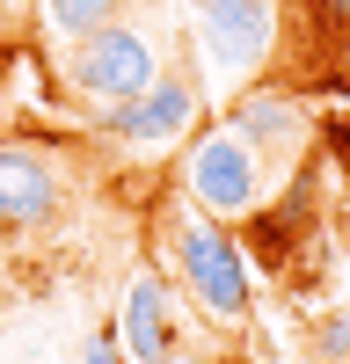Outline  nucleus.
Returning <instances> with one entry per match:
<instances>
[{
  "mask_svg": "<svg viewBox=\"0 0 350 364\" xmlns=\"http://www.w3.org/2000/svg\"><path fill=\"white\" fill-rule=\"evenodd\" d=\"M161 255H168L183 299H190L204 321L248 328V314H255V269H248V248L233 240L226 219L197 211L190 197L168 204V211H161Z\"/></svg>",
  "mask_w": 350,
  "mask_h": 364,
  "instance_id": "1",
  "label": "nucleus"
},
{
  "mask_svg": "<svg viewBox=\"0 0 350 364\" xmlns=\"http://www.w3.org/2000/svg\"><path fill=\"white\" fill-rule=\"evenodd\" d=\"M161 37L146 22L132 15H117L110 29H95V37H73L66 58H58V80H66V95L88 102V109H110V102H124L139 95L146 80H161Z\"/></svg>",
  "mask_w": 350,
  "mask_h": 364,
  "instance_id": "2",
  "label": "nucleus"
},
{
  "mask_svg": "<svg viewBox=\"0 0 350 364\" xmlns=\"http://www.w3.org/2000/svg\"><path fill=\"white\" fill-rule=\"evenodd\" d=\"M270 161L255 154V146L233 132V124H204L190 132V154H183V197L197 211H212V219H248L270 190Z\"/></svg>",
  "mask_w": 350,
  "mask_h": 364,
  "instance_id": "3",
  "label": "nucleus"
},
{
  "mask_svg": "<svg viewBox=\"0 0 350 364\" xmlns=\"http://www.w3.org/2000/svg\"><path fill=\"white\" fill-rule=\"evenodd\" d=\"M73 204V168L37 139H0V233H51Z\"/></svg>",
  "mask_w": 350,
  "mask_h": 364,
  "instance_id": "4",
  "label": "nucleus"
},
{
  "mask_svg": "<svg viewBox=\"0 0 350 364\" xmlns=\"http://www.w3.org/2000/svg\"><path fill=\"white\" fill-rule=\"evenodd\" d=\"M95 117H102V139L139 146V154H161V146H175V139H190V132H197L204 102H197V80L168 66L161 80H146L139 95L110 102V109H95Z\"/></svg>",
  "mask_w": 350,
  "mask_h": 364,
  "instance_id": "5",
  "label": "nucleus"
},
{
  "mask_svg": "<svg viewBox=\"0 0 350 364\" xmlns=\"http://www.w3.org/2000/svg\"><path fill=\"white\" fill-rule=\"evenodd\" d=\"M197 51L226 80H262L277 58V0H197Z\"/></svg>",
  "mask_w": 350,
  "mask_h": 364,
  "instance_id": "6",
  "label": "nucleus"
},
{
  "mask_svg": "<svg viewBox=\"0 0 350 364\" xmlns=\"http://www.w3.org/2000/svg\"><path fill=\"white\" fill-rule=\"evenodd\" d=\"M233 132H241L262 161H292V154H307V139H314V117L299 102V87L292 80H248L241 95H233V117H226Z\"/></svg>",
  "mask_w": 350,
  "mask_h": 364,
  "instance_id": "7",
  "label": "nucleus"
},
{
  "mask_svg": "<svg viewBox=\"0 0 350 364\" xmlns=\"http://www.w3.org/2000/svg\"><path fill=\"white\" fill-rule=\"evenodd\" d=\"M117 343L132 350V364H175L183 328H175V291H168L161 269H132L124 314H117Z\"/></svg>",
  "mask_w": 350,
  "mask_h": 364,
  "instance_id": "8",
  "label": "nucleus"
},
{
  "mask_svg": "<svg viewBox=\"0 0 350 364\" xmlns=\"http://www.w3.org/2000/svg\"><path fill=\"white\" fill-rule=\"evenodd\" d=\"M277 29L299 37V51H314V58H343L350 51V0H285Z\"/></svg>",
  "mask_w": 350,
  "mask_h": 364,
  "instance_id": "9",
  "label": "nucleus"
},
{
  "mask_svg": "<svg viewBox=\"0 0 350 364\" xmlns=\"http://www.w3.org/2000/svg\"><path fill=\"white\" fill-rule=\"evenodd\" d=\"M132 0H37V15H44V29L51 37H95V29H110L117 15H124Z\"/></svg>",
  "mask_w": 350,
  "mask_h": 364,
  "instance_id": "10",
  "label": "nucleus"
},
{
  "mask_svg": "<svg viewBox=\"0 0 350 364\" xmlns=\"http://www.w3.org/2000/svg\"><path fill=\"white\" fill-rule=\"evenodd\" d=\"M314 357H321V364H350V314L321 321V336H314Z\"/></svg>",
  "mask_w": 350,
  "mask_h": 364,
  "instance_id": "11",
  "label": "nucleus"
},
{
  "mask_svg": "<svg viewBox=\"0 0 350 364\" xmlns=\"http://www.w3.org/2000/svg\"><path fill=\"white\" fill-rule=\"evenodd\" d=\"M80 364H132V350L117 343V328H95V336L80 343Z\"/></svg>",
  "mask_w": 350,
  "mask_h": 364,
  "instance_id": "12",
  "label": "nucleus"
},
{
  "mask_svg": "<svg viewBox=\"0 0 350 364\" xmlns=\"http://www.w3.org/2000/svg\"><path fill=\"white\" fill-rule=\"evenodd\" d=\"M0 8H15V15H37V0H0Z\"/></svg>",
  "mask_w": 350,
  "mask_h": 364,
  "instance_id": "13",
  "label": "nucleus"
}]
</instances>
